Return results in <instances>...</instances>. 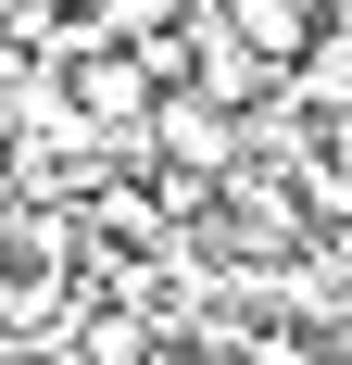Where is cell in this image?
Returning <instances> with one entry per match:
<instances>
[{
	"label": "cell",
	"mask_w": 352,
	"mask_h": 365,
	"mask_svg": "<svg viewBox=\"0 0 352 365\" xmlns=\"http://www.w3.org/2000/svg\"><path fill=\"white\" fill-rule=\"evenodd\" d=\"M63 113L88 126V139H113V126H139V139H151V113H164V76H151L139 51H76Z\"/></svg>",
	"instance_id": "1"
},
{
	"label": "cell",
	"mask_w": 352,
	"mask_h": 365,
	"mask_svg": "<svg viewBox=\"0 0 352 365\" xmlns=\"http://www.w3.org/2000/svg\"><path fill=\"white\" fill-rule=\"evenodd\" d=\"M214 26L252 63H327V0H214Z\"/></svg>",
	"instance_id": "2"
},
{
	"label": "cell",
	"mask_w": 352,
	"mask_h": 365,
	"mask_svg": "<svg viewBox=\"0 0 352 365\" xmlns=\"http://www.w3.org/2000/svg\"><path fill=\"white\" fill-rule=\"evenodd\" d=\"M151 151H164V164H227V151H239V101H214V88H164Z\"/></svg>",
	"instance_id": "3"
}]
</instances>
